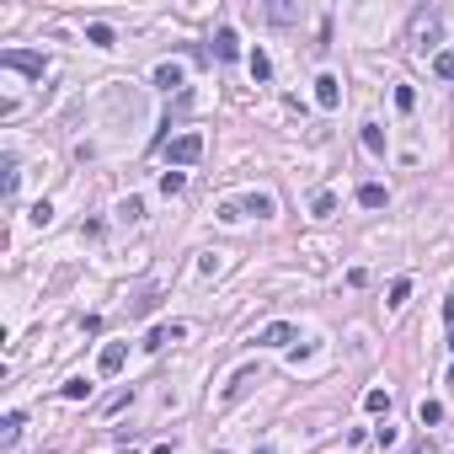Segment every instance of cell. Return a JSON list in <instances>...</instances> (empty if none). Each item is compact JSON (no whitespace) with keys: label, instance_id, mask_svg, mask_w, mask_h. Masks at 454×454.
Wrapping results in <instances>:
<instances>
[{"label":"cell","instance_id":"ffe728a7","mask_svg":"<svg viewBox=\"0 0 454 454\" xmlns=\"http://www.w3.org/2000/svg\"><path fill=\"white\" fill-rule=\"evenodd\" d=\"M86 37H91L96 48H112V27L107 22H91V27H86Z\"/></svg>","mask_w":454,"mask_h":454},{"label":"cell","instance_id":"cb8c5ba5","mask_svg":"<svg viewBox=\"0 0 454 454\" xmlns=\"http://www.w3.org/2000/svg\"><path fill=\"white\" fill-rule=\"evenodd\" d=\"M395 107L412 112V107H417V91H412V86H395Z\"/></svg>","mask_w":454,"mask_h":454},{"label":"cell","instance_id":"4fadbf2b","mask_svg":"<svg viewBox=\"0 0 454 454\" xmlns=\"http://www.w3.org/2000/svg\"><path fill=\"white\" fill-rule=\"evenodd\" d=\"M363 412H390V390H385V385L363 390Z\"/></svg>","mask_w":454,"mask_h":454},{"label":"cell","instance_id":"ba28073f","mask_svg":"<svg viewBox=\"0 0 454 454\" xmlns=\"http://www.w3.org/2000/svg\"><path fill=\"white\" fill-rule=\"evenodd\" d=\"M240 214H257V219H267V214H273V198H267V192H246V198H240Z\"/></svg>","mask_w":454,"mask_h":454},{"label":"cell","instance_id":"1f68e13d","mask_svg":"<svg viewBox=\"0 0 454 454\" xmlns=\"http://www.w3.org/2000/svg\"><path fill=\"white\" fill-rule=\"evenodd\" d=\"M257 454H273V449H257Z\"/></svg>","mask_w":454,"mask_h":454},{"label":"cell","instance_id":"5b68a950","mask_svg":"<svg viewBox=\"0 0 454 454\" xmlns=\"http://www.w3.org/2000/svg\"><path fill=\"white\" fill-rule=\"evenodd\" d=\"M182 337H187V326H182V321H171V326H156V332L144 337V347H150V353H161L166 342H182Z\"/></svg>","mask_w":454,"mask_h":454},{"label":"cell","instance_id":"7402d4cb","mask_svg":"<svg viewBox=\"0 0 454 454\" xmlns=\"http://www.w3.org/2000/svg\"><path fill=\"white\" fill-rule=\"evenodd\" d=\"M267 16H273V22H294L299 6H289V0H273V6H267Z\"/></svg>","mask_w":454,"mask_h":454},{"label":"cell","instance_id":"7a4b0ae2","mask_svg":"<svg viewBox=\"0 0 454 454\" xmlns=\"http://www.w3.org/2000/svg\"><path fill=\"white\" fill-rule=\"evenodd\" d=\"M0 64L22 75H43V54H33V48H0Z\"/></svg>","mask_w":454,"mask_h":454},{"label":"cell","instance_id":"ac0fdd59","mask_svg":"<svg viewBox=\"0 0 454 454\" xmlns=\"http://www.w3.org/2000/svg\"><path fill=\"white\" fill-rule=\"evenodd\" d=\"M407 294H412V278H395V284H390V299H385V305H390V310H401V305H407Z\"/></svg>","mask_w":454,"mask_h":454},{"label":"cell","instance_id":"83f0119b","mask_svg":"<svg viewBox=\"0 0 454 454\" xmlns=\"http://www.w3.org/2000/svg\"><path fill=\"white\" fill-rule=\"evenodd\" d=\"M417 43H422V48H433V43H438V22H428V27H422V33H417Z\"/></svg>","mask_w":454,"mask_h":454},{"label":"cell","instance_id":"2e32d148","mask_svg":"<svg viewBox=\"0 0 454 454\" xmlns=\"http://www.w3.org/2000/svg\"><path fill=\"white\" fill-rule=\"evenodd\" d=\"M86 395H91V380H86V374L64 380V401H86Z\"/></svg>","mask_w":454,"mask_h":454},{"label":"cell","instance_id":"8fae6325","mask_svg":"<svg viewBox=\"0 0 454 454\" xmlns=\"http://www.w3.org/2000/svg\"><path fill=\"white\" fill-rule=\"evenodd\" d=\"M16 182H22V171H16V156H6V166H0V192H6V198H16Z\"/></svg>","mask_w":454,"mask_h":454},{"label":"cell","instance_id":"f1b7e54d","mask_svg":"<svg viewBox=\"0 0 454 454\" xmlns=\"http://www.w3.org/2000/svg\"><path fill=\"white\" fill-rule=\"evenodd\" d=\"M374 438H380V449H390V443H395V428H390V422H380V428H374Z\"/></svg>","mask_w":454,"mask_h":454},{"label":"cell","instance_id":"d4e9b609","mask_svg":"<svg viewBox=\"0 0 454 454\" xmlns=\"http://www.w3.org/2000/svg\"><path fill=\"white\" fill-rule=\"evenodd\" d=\"M118 214H123V219H129V225H134V219L144 214V204H139V198H123V204H118Z\"/></svg>","mask_w":454,"mask_h":454},{"label":"cell","instance_id":"52a82bcc","mask_svg":"<svg viewBox=\"0 0 454 454\" xmlns=\"http://www.w3.org/2000/svg\"><path fill=\"white\" fill-rule=\"evenodd\" d=\"M214 54H219V59H240V37L235 33H230V27H219V33H214Z\"/></svg>","mask_w":454,"mask_h":454},{"label":"cell","instance_id":"9c48e42d","mask_svg":"<svg viewBox=\"0 0 454 454\" xmlns=\"http://www.w3.org/2000/svg\"><path fill=\"white\" fill-rule=\"evenodd\" d=\"M22 428H27V417H22V412H6V422H0V443L11 449V443L22 438Z\"/></svg>","mask_w":454,"mask_h":454},{"label":"cell","instance_id":"484cf974","mask_svg":"<svg viewBox=\"0 0 454 454\" xmlns=\"http://www.w3.org/2000/svg\"><path fill=\"white\" fill-rule=\"evenodd\" d=\"M48 219H54V204H48V198H43V204H33V225H48Z\"/></svg>","mask_w":454,"mask_h":454},{"label":"cell","instance_id":"603a6c76","mask_svg":"<svg viewBox=\"0 0 454 454\" xmlns=\"http://www.w3.org/2000/svg\"><path fill=\"white\" fill-rule=\"evenodd\" d=\"M433 75H443V81H454V54L443 48V54H433Z\"/></svg>","mask_w":454,"mask_h":454},{"label":"cell","instance_id":"277c9868","mask_svg":"<svg viewBox=\"0 0 454 454\" xmlns=\"http://www.w3.org/2000/svg\"><path fill=\"white\" fill-rule=\"evenodd\" d=\"M123 359H129V347H123V342H107L102 353H96V374H118Z\"/></svg>","mask_w":454,"mask_h":454},{"label":"cell","instance_id":"4316f807","mask_svg":"<svg viewBox=\"0 0 454 454\" xmlns=\"http://www.w3.org/2000/svg\"><path fill=\"white\" fill-rule=\"evenodd\" d=\"M129 401H134V390H118L112 401H102V412H118V407H129Z\"/></svg>","mask_w":454,"mask_h":454},{"label":"cell","instance_id":"7c38bea8","mask_svg":"<svg viewBox=\"0 0 454 454\" xmlns=\"http://www.w3.org/2000/svg\"><path fill=\"white\" fill-rule=\"evenodd\" d=\"M363 150H369V156H385V134H380V123H363Z\"/></svg>","mask_w":454,"mask_h":454},{"label":"cell","instance_id":"30bf717a","mask_svg":"<svg viewBox=\"0 0 454 454\" xmlns=\"http://www.w3.org/2000/svg\"><path fill=\"white\" fill-rule=\"evenodd\" d=\"M156 86H161V91H177V96H182V64H161V70H156Z\"/></svg>","mask_w":454,"mask_h":454},{"label":"cell","instance_id":"9a60e30c","mask_svg":"<svg viewBox=\"0 0 454 454\" xmlns=\"http://www.w3.org/2000/svg\"><path fill=\"white\" fill-rule=\"evenodd\" d=\"M310 214L315 219H332L337 214V198H332V192H315V198H310Z\"/></svg>","mask_w":454,"mask_h":454},{"label":"cell","instance_id":"3957f363","mask_svg":"<svg viewBox=\"0 0 454 454\" xmlns=\"http://www.w3.org/2000/svg\"><path fill=\"white\" fill-rule=\"evenodd\" d=\"M315 107H321V112L342 107V81H337V75H321V81H315Z\"/></svg>","mask_w":454,"mask_h":454},{"label":"cell","instance_id":"5bb4252c","mask_svg":"<svg viewBox=\"0 0 454 454\" xmlns=\"http://www.w3.org/2000/svg\"><path fill=\"white\" fill-rule=\"evenodd\" d=\"M359 204L363 209H385V187H380V182H363V187H359Z\"/></svg>","mask_w":454,"mask_h":454},{"label":"cell","instance_id":"4dcf8cb0","mask_svg":"<svg viewBox=\"0 0 454 454\" xmlns=\"http://www.w3.org/2000/svg\"><path fill=\"white\" fill-rule=\"evenodd\" d=\"M449 353H454V326H449Z\"/></svg>","mask_w":454,"mask_h":454},{"label":"cell","instance_id":"e0dca14e","mask_svg":"<svg viewBox=\"0 0 454 454\" xmlns=\"http://www.w3.org/2000/svg\"><path fill=\"white\" fill-rule=\"evenodd\" d=\"M417 422H422V428H438V422H443V407H438V401H422V407H417Z\"/></svg>","mask_w":454,"mask_h":454},{"label":"cell","instance_id":"6da1fadb","mask_svg":"<svg viewBox=\"0 0 454 454\" xmlns=\"http://www.w3.org/2000/svg\"><path fill=\"white\" fill-rule=\"evenodd\" d=\"M204 156V134H177V139H166V161L171 166H192V161Z\"/></svg>","mask_w":454,"mask_h":454},{"label":"cell","instance_id":"44dd1931","mask_svg":"<svg viewBox=\"0 0 454 454\" xmlns=\"http://www.w3.org/2000/svg\"><path fill=\"white\" fill-rule=\"evenodd\" d=\"M251 75H257V81H273V59H267L262 48H257V54H251Z\"/></svg>","mask_w":454,"mask_h":454},{"label":"cell","instance_id":"f546056e","mask_svg":"<svg viewBox=\"0 0 454 454\" xmlns=\"http://www.w3.org/2000/svg\"><path fill=\"white\" fill-rule=\"evenodd\" d=\"M443 321H449V326H454V294H449V299H443Z\"/></svg>","mask_w":454,"mask_h":454},{"label":"cell","instance_id":"8992f818","mask_svg":"<svg viewBox=\"0 0 454 454\" xmlns=\"http://www.w3.org/2000/svg\"><path fill=\"white\" fill-rule=\"evenodd\" d=\"M289 342H294V326H289V321L262 326V337H257V347H289Z\"/></svg>","mask_w":454,"mask_h":454},{"label":"cell","instance_id":"d6986e66","mask_svg":"<svg viewBox=\"0 0 454 454\" xmlns=\"http://www.w3.org/2000/svg\"><path fill=\"white\" fill-rule=\"evenodd\" d=\"M182 187H187V177H182V171H161V192H166V198H177Z\"/></svg>","mask_w":454,"mask_h":454}]
</instances>
